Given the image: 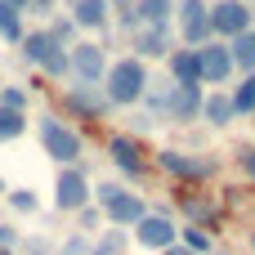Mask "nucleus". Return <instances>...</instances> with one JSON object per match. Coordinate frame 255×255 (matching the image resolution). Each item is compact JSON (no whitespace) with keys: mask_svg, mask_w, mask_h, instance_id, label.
I'll return each mask as SVG.
<instances>
[{"mask_svg":"<svg viewBox=\"0 0 255 255\" xmlns=\"http://www.w3.org/2000/svg\"><path fill=\"white\" fill-rule=\"evenodd\" d=\"M103 224H108V220H103V211H99V206H94V202H90V206H81V211H76V233H85V238H90V233H99V229H103Z\"/></svg>","mask_w":255,"mask_h":255,"instance_id":"7c9ffc66","label":"nucleus"},{"mask_svg":"<svg viewBox=\"0 0 255 255\" xmlns=\"http://www.w3.org/2000/svg\"><path fill=\"white\" fill-rule=\"evenodd\" d=\"M247 4H255V0H247Z\"/></svg>","mask_w":255,"mask_h":255,"instance_id":"49530a36","label":"nucleus"},{"mask_svg":"<svg viewBox=\"0 0 255 255\" xmlns=\"http://www.w3.org/2000/svg\"><path fill=\"white\" fill-rule=\"evenodd\" d=\"M18 247H22V255H54L49 238H27V242H18Z\"/></svg>","mask_w":255,"mask_h":255,"instance_id":"72a5a7b5","label":"nucleus"},{"mask_svg":"<svg viewBox=\"0 0 255 255\" xmlns=\"http://www.w3.org/2000/svg\"><path fill=\"white\" fill-rule=\"evenodd\" d=\"M4 197H9V211H13V215H36V211H40V197H36L31 188H9Z\"/></svg>","mask_w":255,"mask_h":255,"instance_id":"c756f323","label":"nucleus"},{"mask_svg":"<svg viewBox=\"0 0 255 255\" xmlns=\"http://www.w3.org/2000/svg\"><path fill=\"white\" fill-rule=\"evenodd\" d=\"M229 58H233V72L251 76L255 72V31H242V36L229 40Z\"/></svg>","mask_w":255,"mask_h":255,"instance_id":"412c9836","label":"nucleus"},{"mask_svg":"<svg viewBox=\"0 0 255 255\" xmlns=\"http://www.w3.org/2000/svg\"><path fill=\"white\" fill-rule=\"evenodd\" d=\"M63 4H67V9H72V4H76V0H63Z\"/></svg>","mask_w":255,"mask_h":255,"instance_id":"a19ab883","label":"nucleus"},{"mask_svg":"<svg viewBox=\"0 0 255 255\" xmlns=\"http://www.w3.org/2000/svg\"><path fill=\"white\" fill-rule=\"evenodd\" d=\"M63 108H67V117H76V121H103V117L112 112L103 85H72V90L63 94Z\"/></svg>","mask_w":255,"mask_h":255,"instance_id":"9d476101","label":"nucleus"},{"mask_svg":"<svg viewBox=\"0 0 255 255\" xmlns=\"http://www.w3.org/2000/svg\"><path fill=\"white\" fill-rule=\"evenodd\" d=\"M251 251H255V233H251Z\"/></svg>","mask_w":255,"mask_h":255,"instance_id":"79ce46f5","label":"nucleus"},{"mask_svg":"<svg viewBox=\"0 0 255 255\" xmlns=\"http://www.w3.org/2000/svg\"><path fill=\"white\" fill-rule=\"evenodd\" d=\"M0 85H4V81H0Z\"/></svg>","mask_w":255,"mask_h":255,"instance_id":"de8ad7c7","label":"nucleus"},{"mask_svg":"<svg viewBox=\"0 0 255 255\" xmlns=\"http://www.w3.org/2000/svg\"><path fill=\"white\" fill-rule=\"evenodd\" d=\"M170 99H175V81L166 76V81H148V90H143V117L152 121V126H166L170 121Z\"/></svg>","mask_w":255,"mask_h":255,"instance_id":"2eb2a0df","label":"nucleus"},{"mask_svg":"<svg viewBox=\"0 0 255 255\" xmlns=\"http://www.w3.org/2000/svg\"><path fill=\"white\" fill-rule=\"evenodd\" d=\"M157 255H193V251H188V247H179V242H175V247H166V251H157Z\"/></svg>","mask_w":255,"mask_h":255,"instance_id":"4c0bfd02","label":"nucleus"},{"mask_svg":"<svg viewBox=\"0 0 255 255\" xmlns=\"http://www.w3.org/2000/svg\"><path fill=\"white\" fill-rule=\"evenodd\" d=\"M148 81H152V76H148V63H143V58H134V54H126V58L108 63L103 94H108V103H112V108H139V99H143Z\"/></svg>","mask_w":255,"mask_h":255,"instance_id":"f257e3e1","label":"nucleus"},{"mask_svg":"<svg viewBox=\"0 0 255 255\" xmlns=\"http://www.w3.org/2000/svg\"><path fill=\"white\" fill-rule=\"evenodd\" d=\"M238 166H242V175H247V179H255V143L238 148Z\"/></svg>","mask_w":255,"mask_h":255,"instance_id":"f704fd0d","label":"nucleus"},{"mask_svg":"<svg viewBox=\"0 0 255 255\" xmlns=\"http://www.w3.org/2000/svg\"><path fill=\"white\" fill-rule=\"evenodd\" d=\"M179 247H188L193 255H211L215 251V238H211L206 229H197V224H184V229H179Z\"/></svg>","mask_w":255,"mask_h":255,"instance_id":"a878e982","label":"nucleus"},{"mask_svg":"<svg viewBox=\"0 0 255 255\" xmlns=\"http://www.w3.org/2000/svg\"><path fill=\"white\" fill-rule=\"evenodd\" d=\"M179 211L188 215V224H197V229H206L211 238L224 229V211L215 206V202H206L202 193H179Z\"/></svg>","mask_w":255,"mask_h":255,"instance_id":"4468645a","label":"nucleus"},{"mask_svg":"<svg viewBox=\"0 0 255 255\" xmlns=\"http://www.w3.org/2000/svg\"><path fill=\"white\" fill-rule=\"evenodd\" d=\"M22 36H27L22 13H18V9H9V4H0V40H4L9 49H18V45H22Z\"/></svg>","mask_w":255,"mask_h":255,"instance_id":"5701e85b","label":"nucleus"},{"mask_svg":"<svg viewBox=\"0 0 255 255\" xmlns=\"http://www.w3.org/2000/svg\"><path fill=\"white\" fill-rule=\"evenodd\" d=\"M202 103H206V90H202V85H175L170 121H175V126H193V121H202Z\"/></svg>","mask_w":255,"mask_h":255,"instance_id":"dca6fc26","label":"nucleus"},{"mask_svg":"<svg viewBox=\"0 0 255 255\" xmlns=\"http://www.w3.org/2000/svg\"><path fill=\"white\" fill-rule=\"evenodd\" d=\"M0 4H9V9H18V13H27V0H0Z\"/></svg>","mask_w":255,"mask_h":255,"instance_id":"58836bf2","label":"nucleus"},{"mask_svg":"<svg viewBox=\"0 0 255 255\" xmlns=\"http://www.w3.org/2000/svg\"><path fill=\"white\" fill-rule=\"evenodd\" d=\"M175 27H179V40L184 49H202L211 45V4L206 0H175Z\"/></svg>","mask_w":255,"mask_h":255,"instance_id":"39448f33","label":"nucleus"},{"mask_svg":"<svg viewBox=\"0 0 255 255\" xmlns=\"http://www.w3.org/2000/svg\"><path fill=\"white\" fill-rule=\"evenodd\" d=\"M4 193H9V184H4V179H0V197H4Z\"/></svg>","mask_w":255,"mask_h":255,"instance_id":"ea45409f","label":"nucleus"},{"mask_svg":"<svg viewBox=\"0 0 255 255\" xmlns=\"http://www.w3.org/2000/svg\"><path fill=\"white\" fill-rule=\"evenodd\" d=\"M45 31H49V40H54V45H63V49H72V45L81 40V31H76V22H72V13H54Z\"/></svg>","mask_w":255,"mask_h":255,"instance_id":"b1692460","label":"nucleus"},{"mask_svg":"<svg viewBox=\"0 0 255 255\" xmlns=\"http://www.w3.org/2000/svg\"><path fill=\"white\" fill-rule=\"evenodd\" d=\"M90 247H94V242H90L85 233H72V238L63 242V251H58V255H90Z\"/></svg>","mask_w":255,"mask_h":255,"instance_id":"473e14b6","label":"nucleus"},{"mask_svg":"<svg viewBox=\"0 0 255 255\" xmlns=\"http://www.w3.org/2000/svg\"><path fill=\"white\" fill-rule=\"evenodd\" d=\"M94 202V184H90V175H85V166H63L58 170V179H54V206L58 211H81V206H90Z\"/></svg>","mask_w":255,"mask_h":255,"instance_id":"0eeeda50","label":"nucleus"},{"mask_svg":"<svg viewBox=\"0 0 255 255\" xmlns=\"http://www.w3.org/2000/svg\"><path fill=\"white\" fill-rule=\"evenodd\" d=\"M67 63H72L76 85H103V76H108V49L99 40H76L67 49Z\"/></svg>","mask_w":255,"mask_h":255,"instance_id":"423d86ee","label":"nucleus"},{"mask_svg":"<svg viewBox=\"0 0 255 255\" xmlns=\"http://www.w3.org/2000/svg\"><path fill=\"white\" fill-rule=\"evenodd\" d=\"M27 103H31V94H27L22 85H0V108H9V112H27Z\"/></svg>","mask_w":255,"mask_h":255,"instance_id":"2f4dec72","label":"nucleus"},{"mask_svg":"<svg viewBox=\"0 0 255 255\" xmlns=\"http://www.w3.org/2000/svg\"><path fill=\"white\" fill-rule=\"evenodd\" d=\"M229 99H233V112H238V117H255V72L242 76V81L229 90Z\"/></svg>","mask_w":255,"mask_h":255,"instance_id":"393cba45","label":"nucleus"},{"mask_svg":"<svg viewBox=\"0 0 255 255\" xmlns=\"http://www.w3.org/2000/svg\"><path fill=\"white\" fill-rule=\"evenodd\" d=\"M126 247H130L126 229H103V238L90 247V255H126Z\"/></svg>","mask_w":255,"mask_h":255,"instance_id":"c85d7f7f","label":"nucleus"},{"mask_svg":"<svg viewBox=\"0 0 255 255\" xmlns=\"http://www.w3.org/2000/svg\"><path fill=\"white\" fill-rule=\"evenodd\" d=\"M108 161L121 170V179H143L148 175V161H143V143L134 139V134H112L108 139Z\"/></svg>","mask_w":255,"mask_h":255,"instance_id":"9b49d317","label":"nucleus"},{"mask_svg":"<svg viewBox=\"0 0 255 255\" xmlns=\"http://www.w3.org/2000/svg\"><path fill=\"white\" fill-rule=\"evenodd\" d=\"M54 9H58V0H27V13H45V18H54Z\"/></svg>","mask_w":255,"mask_h":255,"instance_id":"e433bc0d","label":"nucleus"},{"mask_svg":"<svg viewBox=\"0 0 255 255\" xmlns=\"http://www.w3.org/2000/svg\"><path fill=\"white\" fill-rule=\"evenodd\" d=\"M233 117H238V112H233V99H229V90H215V94H206V103H202V121H206V126L224 130Z\"/></svg>","mask_w":255,"mask_h":255,"instance_id":"aec40b11","label":"nucleus"},{"mask_svg":"<svg viewBox=\"0 0 255 255\" xmlns=\"http://www.w3.org/2000/svg\"><path fill=\"white\" fill-rule=\"evenodd\" d=\"M211 255H229V251H211Z\"/></svg>","mask_w":255,"mask_h":255,"instance_id":"37998d69","label":"nucleus"},{"mask_svg":"<svg viewBox=\"0 0 255 255\" xmlns=\"http://www.w3.org/2000/svg\"><path fill=\"white\" fill-rule=\"evenodd\" d=\"M0 255H13V251H0Z\"/></svg>","mask_w":255,"mask_h":255,"instance_id":"c03bdc74","label":"nucleus"},{"mask_svg":"<svg viewBox=\"0 0 255 255\" xmlns=\"http://www.w3.org/2000/svg\"><path fill=\"white\" fill-rule=\"evenodd\" d=\"M18 242H22V238H18V229L0 220V251H18Z\"/></svg>","mask_w":255,"mask_h":255,"instance_id":"c9c22d12","label":"nucleus"},{"mask_svg":"<svg viewBox=\"0 0 255 255\" xmlns=\"http://www.w3.org/2000/svg\"><path fill=\"white\" fill-rule=\"evenodd\" d=\"M49 49H54V40H49V31H45V27H40V31H27V36H22V45H18L22 63H31V67H40Z\"/></svg>","mask_w":255,"mask_h":255,"instance_id":"4be33fe9","label":"nucleus"},{"mask_svg":"<svg viewBox=\"0 0 255 255\" xmlns=\"http://www.w3.org/2000/svg\"><path fill=\"white\" fill-rule=\"evenodd\" d=\"M54 255H58V251H54Z\"/></svg>","mask_w":255,"mask_h":255,"instance_id":"09e8293b","label":"nucleus"},{"mask_svg":"<svg viewBox=\"0 0 255 255\" xmlns=\"http://www.w3.org/2000/svg\"><path fill=\"white\" fill-rule=\"evenodd\" d=\"M67 13H72L76 31H103V27H108V13H112V9H108V0H76Z\"/></svg>","mask_w":255,"mask_h":255,"instance_id":"a211bd4d","label":"nucleus"},{"mask_svg":"<svg viewBox=\"0 0 255 255\" xmlns=\"http://www.w3.org/2000/svg\"><path fill=\"white\" fill-rule=\"evenodd\" d=\"M166 67H170V81H175V85H202V63H197V49H170Z\"/></svg>","mask_w":255,"mask_h":255,"instance_id":"f3484780","label":"nucleus"},{"mask_svg":"<svg viewBox=\"0 0 255 255\" xmlns=\"http://www.w3.org/2000/svg\"><path fill=\"white\" fill-rule=\"evenodd\" d=\"M139 27H170L175 22V0H134Z\"/></svg>","mask_w":255,"mask_h":255,"instance_id":"6ab92c4d","label":"nucleus"},{"mask_svg":"<svg viewBox=\"0 0 255 255\" xmlns=\"http://www.w3.org/2000/svg\"><path fill=\"white\" fill-rule=\"evenodd\" d=\"M36 134H40V148L58 161V166H81V152H85V139L67 126V121H58V117H40L36 121Z\"/></svg>","mask_w":255,"mask_h":255,"instance_id":"7ed1b4c3","label":"nucleus"},{"mask_svg":"<svg viewBox=\"0 0 255 255\" xmlns=\"http://www.w3.org/2000/svg\"><path fill=\"white\" fill-rule=\"evenodd\" d=\"M40 72H45L49 81H72V63H67V49H63V45H54V49L45 54Z\"/></svg>","mask_w":255,"mask_h":255,"instance_id":"bb28decb","label":"nucleus"},{"mask_svg":"<svg viewBox=\"0 0 255 255\" xmlns=\"http://www.w3.org/2000/svg\"><path fill=\"white\" fill-rule=\"evenodd\" d=\"M94 206L103 211V220H108L112 229H134V224L148 215V202H143L139 193H130L126 184H117V179L94 184Z\"/></svg>","mask_w":255,"mask_h":255,"instance_id":"f03ea898","label":"nucleus"},{"mask_svg":"<svg viewBox=\"0 0 255 255\" xmlns=\"http://www.w3.org/2000/svg\"><path fill=\"white\" fill-rule=\"evenodd\" d=\"M251 31H255V18H251Z\"/></svg>","mask_w":255,"mask_h":255,"instance_id":"a18cd8bd","label":"nucleus"},{"mask_svg":"<svg viewBox=\"0 0 255 255\" xmlns=\"http://www.w3.org/2000/svg\"><path fill=\"white\" fill-rule=\"evenodd\" d=\"M197 63H202V85H229L233 58H229V45H224V40L202 45V49H197Z\"/></svg>","mask_w":255,"mask_h":255,"instance_id":"f8f14e48","label":"nucleus"},{"mask_svg":"<svg viewBox=\"0 0 255 255\" xmlns=\"http://www.w3.org/2000/svg\"><path fill=\"white\" fill-rule=\"evenodd\" d=\"M130 49H134V58H170V49H175V31L170 27H139L134 36H130Z\"/></svg>","mask_w":255,"mask_h":255,"instance_id":"ddd939ff","label":"nucleus"},{"mask_svg":"<svg viewBox=\"0 0 255 255\" xmlns=\"http://www.w3.org/2000/svg\"><path fill=\"white\" fill-rule=\"evenodd\" d=\"M27 112H9V108H0V143H13V139H22L27 134Z\"/></svg>","mask_w":255,"mask_h":255,"instance_id":"cd10ccee","label":"nucleus"},{"mask_svg":"<svg viewBox=\"0 0 255 255\" xmlns=\"http://www.w3.org/2000/svg\"><path fill=\"white\" fill-rule=\"evenodd\" d=\"M157 170H166V175H170V179H179V184H202V179H211V175L220 170V161H215V157H206V152L161 148V152H157Z\"/></svg>","mask_w":255,"mask_h":255,"instance_id":"20e7f679","label":"nucleus"},{"mask_svg":"<svg viewBox=\"0 0 255 255\" xmlns=\"http://www.w3.org/2000/svg\"><path fill=\"white\" fill-rule=\"evenodd\" d=\"M134 242L139 247H148V251H166V247H175L179 242V224L170 220V206H148V215L134 224Z\"/></svg>","mask_w":255,"mask_h":255,"instance_id":"6e6552de","label":"nucleus"},{"mask_svg":"<svg viewBox=\"0 0 255 255\" xmlns=\"http://www.w3.org/2000/svg\"><path fill=\"white\" fill-rule=\"evenodd\" d=\"M251 18H255V9L247 0H215V4H211V36L229 45L233 36L251 31Z\"/></svg>","mask_w":255,"mask_h":255,"instance_id":"1a4fd4ad","label":"nucleus"}]
</instances>
